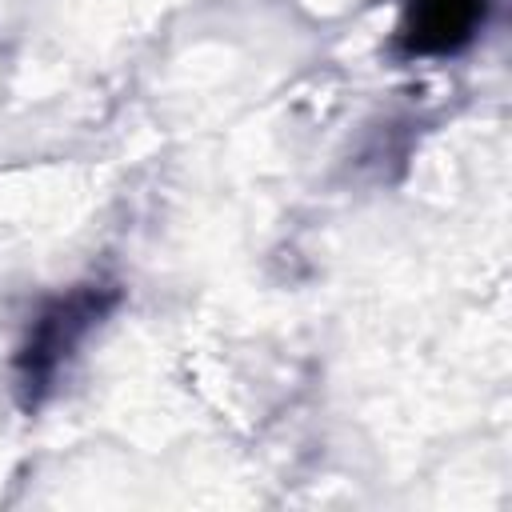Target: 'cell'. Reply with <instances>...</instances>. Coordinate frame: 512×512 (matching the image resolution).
Masks as SVG:
<instances>
[{
	"mask_svg": "<svg viewBox=\"0 0 512 512\" xmlns=\"http://www.w3.org/2000/svg\"><path fill=\"white\" fill-rule=\"evenodd\" d=\"M120 304V288L112 284H76L64 296L48 300L36 320L24 332V344L16 348L12 376L16 396L24 408H40L52 392L60 368L72 360V352L84 344V336Z\"/></svg>",
	"mask_w": 512,
	"mask_h": 512,
	"instance_id": "obj_1",
	"label": "cell"
},
{
	"mask_svg": "<svg viewBox=\"0 0 512 512\" xmlns=\"http://www.w3.org/2000/svg\"><path fill=\"white\" fill-rule=\"evenodd\" d=\"M488 16V0H404L396 44L404 56H452L468 48Z\"/></svg>",
	"mask_w": 512,
	"mask_h": 512,
	"instance_id": "obj_2",
	"label": "cell"
}]
</instances>
